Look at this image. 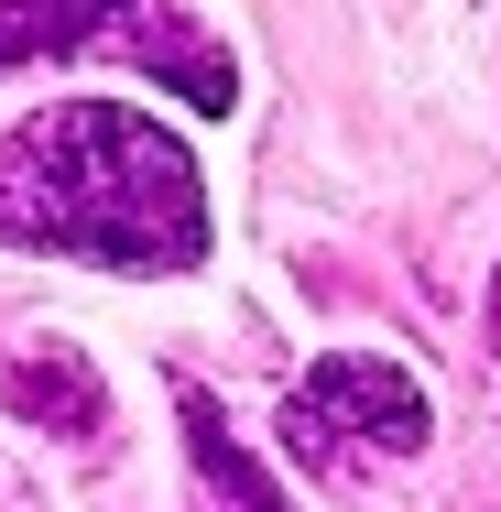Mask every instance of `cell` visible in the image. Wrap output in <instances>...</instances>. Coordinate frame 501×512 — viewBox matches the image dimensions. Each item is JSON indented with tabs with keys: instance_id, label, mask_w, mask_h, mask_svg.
<instances>
[{
	"instance_id": "obj_1",
	"label": "cell",
	"mask_w": 501,
	"mask_h": 512,
	"mask_svg": "<svg viewBox=\"0 0 501 512\" xmlns=\"http://www.w3.org/2000/svg\"><path fill=\"white\" fill-rule=\"evenodd\" d=\"M0 240L66 251L99 273H197L207 186L197 153L120 99H66L0 131Z\"/></svg>"
},
{
	"instance_id": "obj_3",
	"label": "cell",
	"mask_w": 501,
	"mask_h": 512,
	"mask_svg": "<svg viewBox=\"0 0 501 512\" xmlns=\"http://www.w3.org/2000/svg\"><path fill=\"white\" fill-rule=\"evenodd\" d=\"M414 447H425V393L382 349H338L284 393V458L327 469V480H349L371 458H414Z\"/></svg>"
},
{
	"instance_id": "obj_4",
	"label": "cell",
	"mask_w": 501,
	"mask_h": 512,
	"mask_svg": "<svg viewBox=\"0 0 501 512\" xmlns=\"http://www.w3.org/2000/svg\"><path fill=\"white\" fill-rule=\"evenodd\" d=\"M11 404L33 414L44 436H99V414H109V393H99V371L77 360V349H33L22 371H11Z\"/></svg>"
},
{
	"instance_id": "obj_5",
	"label": "cell",
	"mask_w": 501,
	"mask_h": 512,
	"mask_svg": "<svg viewBox=\"0 0 501 512\" xmlns=\"http://www.w3.org/2000/svg\"><path fill=\"white\" fill-rule=\"evenodd\" d=\"M186 436H197V480H218V491H229V512H284V491L240 458V436L218 425V404H207V393H186Z\"/></svg>"
},
{
	"instance_id": "obj_2",
	"label": "cell",
	"mask_w": 501,
	"mask_h": 512,
	"mask_svg": "<svg viewBox=\"0 0 501 512\" xmlns=\"http://www.w3.org/2000/svg\"><path fill=\"white\" fill-rule=\"evenodd\" d=\"M66 55H120L131 77H164L175 99L229 109V55L186 22V0H0V66H66Z\"/></svg>"
}]
</instances>
